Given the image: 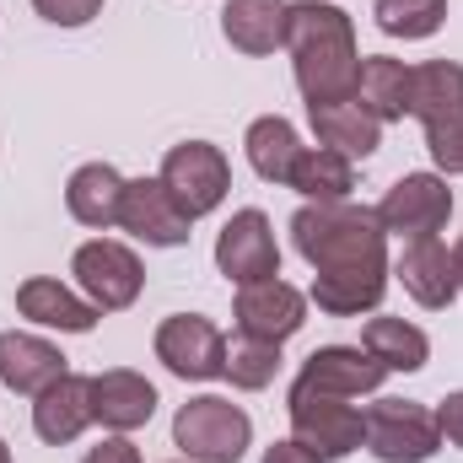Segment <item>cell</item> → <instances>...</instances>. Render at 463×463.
I'll return each instance as SVG.
<instances>
[{
	"instance_id": "cell-1",
	"label": "cell",
	"mask_w": 463,
	"mask_h": 463,
	"mask_svg": "<svg viewBox=\"0 0 463 463\" xmlns=\"http://www.w3.org/2000/svg\"><path fill=\"white\" fill-rule=\"evenodd\" d=\"M286 49H291L297 87H302L307 109L355 98L361 54H355V27H350V16L340 5H324V0L286 5Z\"/></svg>"
},
{
	"instance_id": "cell-2",
	"label": "cell",
	"mask_w": 463,
	"mask_h": 463,
	"mask_svg": "<svg viewBox=\"0 0 463 463\" xmlns=\"http://www.w3.org/2000/svg\"><path fill=\"white\" fill-rule=\"evenodd\" d=\"M291 242L297 253L318 269V275H340V269H388V232L377 222V211L366 205H302L291 216Z\"/></svg>"
},
{
	"instance_id": "cell-3",
	"label": "cell",
	"mask_w": 463,
	"mask_h": 463,
	"mask_svg": "<svg viewBox=\"0 0 463 463\" xmlns=\"http://www.w3.org/2000/svg\"><path fill=\"white\" fill-rule=\"evenodd\" d=\"M248 437H253L248 415L232 399H216V393L189 399L173 420V442L189 453V463H237L248 453Z\"/></svg>"
},
{
	"instance_id": "cell-4",
	"label": "cell",
	"mask_w": 463,
	"mask_h": 463,
	"mask_svg": "<svg viewBox=\"0 0 463 463\" xmlns=\"http://www.w3.org/2000/svg\"><path fill=\"white\" fill-rule=\"evenodd\" d=\"M366 448L383 463H426L442 448V426L415 399H377L366 415Z\"/></svg>"
},
{
	"instance_id": "cell-5",
	"label": "cell",
	"mask_w": 463,
	"mask_h": 463,
	"mask_svg": "<svg viewBox=\"0 0 463 463\" xmlns=\"http://www.w3.org/2000/svg\"><path fill=\"white\" fill-rule=\"evenodd\" d=\"M162 184H167L173 205H178L189 222H200V216H211V211L227 200L232 167H227V156H222L216 146L184 140V146H173V151L162 156Z\"/></svg>"
},
{
	"instance_id": "cell-6",
	"label": "cell",
	"mask_w": 463,
	"mask_h": 463,
	"mask_svg": "<svg viewBox=\"0 0 463 463\" xmlns=\"http://www.w3.org/2000/svg\"><path fill=\"white\" fill-rule=\"evenodd\" d=\"M291 431L307 453L318 458H345L366 442V420L361 410H350L345 399L335 393H307V388H291Z\"/></svg>"
},
{
	"instance_id": "cell-7",
	"label": "cell",
	"mask_w": 463,
	"mask_h": 463,
	"mask_svg": "<svg viewBox=\"0 0 463 463\" xmlns=\"http://www.w3.org/2000/svg\"><path fill=\"white\" fill-rule=\"evenodd\" d=\"M71 269H76V286L87 291V302H92L98 313H118V307H129V302L140 297V280H146L140 259H135L124 242H109V237L81 242Z\"/></svg>"
},
{
	"instance_id": "cell-8",
	"label": "cell",
	"mask_w": 463,
	"mask_h": 463,
	"mask_svg": "<svg viewBox=\"0 0 463 463\" xmlns=\"http://www.w3.org/2000/svg\"><path fill=\"white\" fill-rule=\"evenodd\" d=\"M156 361L189 383L227 377V335L200 313H178L156 329Z\"/></svg>"
},
{
	"instance_id": "cell-9",
	"label": "cell",
	"mask_w": 463,
	"mask_h": 463,
	"mask_svg": "<svg viewBox=\"0 0 463 463\" xmlns=\"http://www.w3.org/2000/svg\"><path fill=\"white\" fill-rule=\"evenodd\" d=\"M448 216H453V189L437 173H404L377 205L383 232H399V237H437Z\"/></svg>"
},
{
	"instance_id": "cell-10",
	"label": "cell",
	"mask_w": 463,
	"mask_h": 463,
	"mask_svg": "<svg viewBox=\"0 0 463 463\" xmlns=\"http://www.w3.org/2000/svg\"><path fill=\"white\" fill-rule=\"evenodd\" d=\"M216 264L222 275L237 286H253V280H275L280 275V248H275V227L264 211H237L222 237H216Z\"/></svg>"
},
{
	"instance_id": "cell-11",
	"label": "cell",
	"mask_w": 463,
	"mask_h": 463,
	"mask_svg": "<svg viewBox=\"0 0 463 463\" xmlns=\"http://www.w3.org/2000/svg\"><path fill=\"white\" fill-rule=\"evenodd\" d=\"M388 366L372 355L366 345H324L302 361V377L291 388H307V393H335V399H361L372 388H383Z\"/></svg>"
},
{
	"instance_id": "cell-12",
	"label": "cell",
	"mask_w": 463,
	"mask_h": 463,
	"mask_svg": "<svg viewBox=\"0 0 463 463\" xmlns=\"http://www.w3.org/2000/svg\"><path fill=\"white\" fill-rule=\"evenodd\" d=\"M302 324H307V297L297 286H286V280H253V286L237 291V329L242 335L280 345Z\"/></svg>"
},
{
	"instance_id": "cell-13",
	"label": "cell",
	"mask_w": 463,
	"mask_h": 463,
	"mask_svg": "<svg viewBox=\"0 0 463 463\" xmlns=\"http://www.w3.org/2000/svg\"><path fill=\"white\" fill-rule=\"evenodd\" d=\"M118 227L151 248H178L189 242V216L173 205L167 184L162 178H135L124 184V211H118Z\"/></svg>"
},
{
	"instance_id": "cell-14",
	"label": "cell",
	"mask_w": 463,
	"mask_h": 463,
	"mask_svg": "<svg viewBox=\"0 0 463 463\" xmlns=\"http://www.w3.org/2000/svg\"><path fill=\"white\" fill-rule=\"evenodd\" d=\"M92 426V377H60V383H49L43 393H38V404H33V431L49 442V448H65V442H76L81 431Z\"/></svg>"
},
{
	"instance_id": "cell-15",
	"label": "cell",
	"mask_w": 463,
	"mask_h": 463,
	"mask_svg": "<svg viewBox=\"0 0 463 463\" xmlns=\"http://www.w3.org/2000/svg\"><path fill=\"white\" fill-rule=\"evenodd\" d=\"M156 415V388L140 372H98L92 377V420H103L109 431H135Z\"/></svg>"
},
{
	"instance_id": "cell-16",
	"label": "cell",
	"mask_w": 463,
	"mask_h": 463,
	"mask_svg": "<svg viewBox=\"0 0 463 463\" xmlns=\"http://www.w3.org/2000/svg\"><path fill=\"white\" fill-rule=\"evenodd\" d=\"M404 291L420 302V307H448L458 297V275H453V253L437 242V237H410V248L399 253V269Z\"/></svg>"
},
{
	"instance_id": "cell-17",
	"label": "cell",
	"mask_w": 463,
	"mask_h": 463,
	"mask_svg": "<svg viewBox=\"0 0 463 463\" xmlns=\"http://www.w3.org/2000/svg\"><path fill=\"white\" fill-rule=\"evenodd\" d=\"M65 377V355L38 340V335H0V383L11 393H43L49 383Z\"/></svg>"
},
{
	"instance_id": "cell-18",
	"label": "cell",
	"mask_w": 463,
	"mask_h": 463,
	"mask_svg": "<svg viewBox=\"0 0 463 463\" xmlns=\"http://www.w3.org/2000/svg\"><path fill=\"white\" fill-rule=\"evenodd\" d=\"M65 205H71V216H76L81 227H98V232L118 227V211H124V178H118L109 162H87V167L71 173V184H65Z\"/></svg>"
},
{
	"instance_id": "cell-19",
	"label": "cell",
	"mask_w": 463,
	"mask_h": 463,
	"mask_svg": "<svg viewBox=\"0 0 463 463\" xmlns=\"http://www.w3.org/2000/svg\"><path fill=\"white\" fill-rule=\"evenodd\" d=\"M16 313H22V318H33V324L65 329V335H87V329L98 324V307H92V302H81L71 286H60V280H49V275L27 280V286L16 291Z\"/></svg>"
},
{
	"instance_id": "cell-20",
	"label": "cell",
	"mask_w": 463,
	"mask_h": 463,
	"mask_svg": "<svg viewBox=\"0 0 463 463\" xmlns=\"http://www.w3.org/2000/svg\"><path fill=\"white\" fill-rule=\"evenodd\" d=\"M307 114H313V129H318V146L340 151L345 162L372 156L377 140H383V118H372L355 98H350V103H313Z\"/></svg>"
},
{
	"instance_id": "cell-21",
	"label": "cell",
	"mask_w": 463,
	"mask_h": 463,
	"mask_svg": "<svg viewBox=\"0 0 463 463\" xmlns=\"http://www.w3.org/2000/svg\"><path fill=\"white\" fill-rule=\"evenodd\" d=\"M222 33L242 54H275L286 43V0H227Z\"/></svg>"
},
{
	"instance_id": "cell-22",
	"label": "cell",
	"mask_w": 463,
	"mask_h": 463,
	"mask_svg": "<svg viewBox=\"0 0 463 463\" xmlns=\"http://www.w3.org/2000/svg\"><path fill=\"white\" fill-rule=\"evenodd\" d=\"M410 114L420 118L426 129L458 118L463 114V65H453V60L415 65L410 71Z\"/></svg>"
},
{
	"instance_id": "cell-23",
	"label": "cell",
	"mask_w": 463,
	"mask_h": 463,
	"mask_svg": "<svg viewBox=\"0 0 463 463\" xmlns=\"http://www.w3.org/2000/svg\"><path fill=\"white\" fill-rule=\"evenodd\" d=\"M355 103L372 118H404L410 114V65H404V60H388V54L361 60Z\"/></svg>"
},
{
	"instance_id": "cell-24",
	"label": "cell",
	"mask_w": 463,
	"mask_h": 463,
	"mask_svg": "<svg viewBox=\"0 0 463 463\" xmlns=\"http://www.w3.org/2000/svg\"><path fill=\"white\" fill-rule=\"evenodd\" d=\"M242 146H248V162H253V173H259L264 184H291V167H297V156L307 151V146L297 140V129L280 114L253 118Z\"/></svg>"
},
{
	"instance_id": "cell-25",
	"label": "cell",
	"mask_w": 463,
	"mask_h": 463,
	"mask_svg": "<svg viewBox=\"0 0 463 463\" xmlns=\"http://www.w3.org/2000/svg\"><path fill=\"white\" fill-rule=\"evenodd\" d=\"M388 291V269H340V275H313V302L335 318L372 313Z\"/></svg>"
},
{
	"instance_id": "cell-26",
	"label": "cell",
	"mask_w": 463,
	"mask_h": 463,
	"mask_svg": "<svg viewBox=\"0 0 463 463\" xmlns=\"http://www.w3.org/2000/svg\"><path fill=\"white\" fill-rule=\"evenodd\" d=\"M286 189L307 194L313 205H335V200H350L355 173H350V162L340 156V151L313 146V151H302V156H297V167H291V184H286Z\"/></svg>"
},
{
	"instance_id": "cell-27",
	"label": "cell",
	"mask_w": 463,
	"mask_h": 463,
	"mask_svg": "<svg viewBox=\"0 0 463 463\" xmlns=\"http://www.w3.org/2000/svg\"><path fill=\"white\" fill-rule=\"evenodd\" d=\"M361 345L372 350L388 372H420L426 366V335L415 329V324H404V318H372L366 329H361Z\"/></svg>"
},
{
	"instance_id": "cell-28",
	"label": "cell",
	"mask_w": 463,
	"mask_h": 463,
	"mask_svg": "<svg viewBox=\"0 0 463 463\" xmlns=\"http://www.w3.org/2000/svg\"><path fill=\"white\" fill-rule=\"evenodd\" d=\"M372 16L388 38H431L448 22V0H377Z\"/></svg>"
},
{
	"instance_id": "cell-29",
	"label": "cell",
	"mask_w": 463,
	"mask_h": 463,
	"mask_svg": "<svg viewBox=\"0 0 463 463\" xmlns=\"http://www.w3.org/2000/svg\"><path fill=\"white\" fill-rule=\"evenodd\" d=\"M275 372H280V345L253 340V335L227 340V377L237 388H264V383H275Z\"/></svg>"
},
{
	"instance_id": "cell-30",
	"label": "cell",
	"mask_w": 463,
	"mask_h": 463,
	"mask_svg": "<svg viewBox=\"0 0 463 463\" xmlns=\"http://www.w3.org/2000/svg\"><path fill=\"white\" fill-rule=\"evenodd\" d=\"M426 146H431V162L442 173H463V114L448 124H431L426 129Z\"/></svg>"
},
{
	"instance_id": "cell-31",
	"label": "cell",
	"mask_w": 463,
	"mask_h": 463,
	"mask_svg": "<svg viewBox=\"0 0 463 463\" xmlns=\"http://www.w3.org/2000/svg\"><path fill=\"white\" fill-rule=\"evenodd\" d=\"M33 11L54 27H87L103 11V0H33Z\"/></svg>"
},
{
	"instance_id": "cell-32",
	"label": "cell",
	"mask_w": 463,
	"mask_h": 463,
	"mask_svg": "<svg viewBox=\"0 0 463 463\" xmlns=\"http://www.w3.org/2000/svg\"><path fill=\"white\" fill-rule=\"evenodd\" d=\"M437 426L453 448H463V393H448V404L437 410Z\"/></svg>"
},
{
	"instance_id": "cell-33",
	"label": "cell",
	"mask_w": 463,
	"mask_h": 463,
	"mask_svg": "<svg viewBox=\"0 0 463 463\" xmlns=\"http://www.w3.org/2000/svg\"><path fill=\"white\" fill-rule=\"evenodd\" d=\"M81 463H140V453H135V442H124V437H114V442H103V448H92Z\"/></svg>"
},
{
	"instance_id": "cell-34",
	"label": "cell",
	"mask_w": 463,
	"mask_h": 463,
	"mask_svg": "<svg viewBox=\"0 0 463 463\" xmlns=\"http://www.w3.org/2000/svg\"><path fill=\"white\" fill-rule=\"evenodd\" d=\"M264 463H324V458H318V453H307V448L291 437V442H275V448L264 453Z\"/></svg>"
},
{
	"instance_id": "cell-35",
	"label": "cell",
	"mask_w": 463,
	"mask_h": 463,
	"mask_svg": "<svg viewBox=\"0 0 463 463\" xmlns=\"http://www.w3.org/2000/svg\"><path fill=\"white\" fill-rule=\"evenodd\" d=\"M453 275H458V286H463V237H458V248H453Z\"/></svg>"
},
{
	"instance_id": "cell-36",
	"label": "cell",
	"mask_w": 463,
	"mask_h": 463,
	"mask_svg": "<svg viewBox=\"0 0 463 463\" xmlns=\"http://www.w3.org/2000/svg\"><path fill=\"white\" fill-rule=\"evenodd\" d=\"M0 463H11V448H5V442H0Z\"/></svg>"
}]
</instances>
